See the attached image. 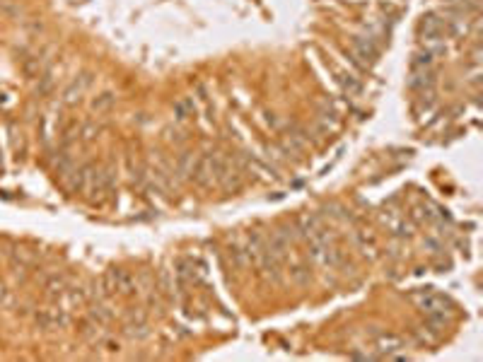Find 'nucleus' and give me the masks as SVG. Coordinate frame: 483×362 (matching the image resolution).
Masks as SVG:
<instances>
[{"label": "nucleus", "instance_id": "obj_1", "mask_svg": "<svg viewBox=\"0 0 483 362\" xmlns=\"http://www.w3.org/2000/svg\"><path fill=\"white\" fill-rule=\"evenodd\" d=\"M421 309H423V314H426L428 319H445L447 321V316L452 314L450 300H447V297H442V295H435V292H428V295L423 297Z\"/></svg>", "mask_w": 483, "mask_h": 362}, {"label": "nucleus", "instance_id": "obj_2", "mask_svg": "<svg viewBox=\"0 0 483 362\" xmlns=\"http://www.w3.org/2000/svg\"><path fill=\"white\" fill-rule=\"evenodd\" d=\"M350 46H353L355 61H358L363 68H370L375 61H377L379 48H377V44H375V39H370V37H355Z\"/></svg>", "mask_w": 483, "mask_h": 362}, {"label": "nucleus", "instance_id": "obj_3", "mask_svg": "<svg viewBox=\"0 0 483 362\" xmlns=\"http://www.w3.org/2000/svg\"><path fill=\"white\" fill-rule=\"evenodd\" d=\"M34 321H37L39 329L53 331V329H66L70 319H68V314L63 309H44L34 314Z\"/></svg>", "mask_w": 483, "mask_h": 362}, {"label": "nucleus", "instance_id": "obj_4", "mask_svg": "<svg viewBox=\"0 0 483 362\" xmlns=\"http://www.w3.org/2000/svg\"><path fill=\"white\" fill-rule=\"evenodd\" d=\"M92 85V75L90 73H82V75H75L70 82H68V87L63 90V102H66L68 106L77 104V102L82 99V95H85V90Z\"/></svg>", "mask_w": 483, "mask_h": 362}, {"label": "nucleus", "instance_id": "obj_5", "mask_svg": "<svg viewBox=\"0 0 483 362\" xmlns=\"http://www.w3.org/2000/svg\"><path fill=\"white\" fill-rule=\"evenodd\" d=\"M189 179H191L196 186H201V189H208V186L213 184L211 153H203L198 160H193V167H191V174H189Z\"/></svg>", "mask_w": 483, "mask_h": 362}, {"label": "nucleus", "instance_id": "obj_6", "mask_svg": "<svg viewBox=\"0 0 483 362\" xmlns=\"http://www.w3.org/2000/svg\"><path fill=\"white\" fill-rule=\"evenodd\" d=\"M418 32H421V37L428 39V41H440V39L445 37V22H442L437 15H426V17L421 19V24H418Z\"/></svg>", "mask_w": 483, "mask_h": 362}, {"label": "nucleus", "instance_id": "obj_7", "mask_svg": "<svg viewBox=\"0 0 483 362\" xmlns=\"http://www.w3.org/2000/svg\"><path fill=\"white\" fill-rule=\"evenodd\" d=\"M377 348H379V353H382V358H394V355H397V350H404L406 345H404V341L399 339V336L382 334L377 339Z\"/></svg>", "mask_w": 483, "mask_h": 362}, {"label": "nucleus", "instance_id": "obj_8", "mask_svg": "<svg viewBox=\"0 0 483 362\" xmlns=\"http://www.w3.org/2000/svg\"><path fill=\"white\" fill-rule=\"evenodd\" d=\"M290 280H292V285H297V287L310 285V280H312L310 266H305V263H295V266H290Z\"/></svg>", "mask_w": 483, "mask_h": 362}, {"label": "nucleus", "instance_id": "obj_9", "mask_svg": "<svg viewBox=\"0 0 483 362\" xmlns=\"http://www.w3.org/2000/svg\"><path fill=\"white\" fill-rule=\"evenodd\" d=\"M433 82H435V77H433L430 68H423V70H418L416 75L408 80V87H411V90H426V87H433Z\"/></svg>", "mask_w": 483, "mask_h": 362}, {"label": "nucleus", "instance_id": "obj_10", "mask_svg": "<svg viewBox=\"0 0 483 362\" xmlns=\"http://www.w3.org/2000/svg\"><path fill=\"white\" fill-rule=\"evenodd\" d=\"M116 104V95L114 92H102V95H97L95 99H92V111H97V114H104V111H109L111 106Z\"/></svg>", "mask_w": 483, "mask_h": 362}, {"label": "nucleus", "instance_id": "obj_11", "mask_svg": "<svg viewBox=\"0 0 483 362\" xmlns=\"http://www.w3.org/2000/svg\"><path fill=\"white\" fill-rule=\"evenodd\" d=\"M339 82H341V87H343V90L348 92V97L360 95V92H363V85H360V80H358L355 75H350V73H341V75H339Z\"/></svg>", "mask_w": 483, "mask_h": 362}, {"label": "nucleus", "instance_id": "obj_12", "mask_svg": "<svg viewBox=\"0 0 483 362\" xmlns=\"http://www.w3.org/2000/svg\"><path fill=\"white\" fill-rule=\"evenodd\" d=\"M193 111H196V106H193L191 99L174 102V116H177V121H187L189 116H193Z\"/></svg>", "mask_w": 483, "mask_h": 362}, {"label": "nucleus", "instance_id": "obj_13", "mask_svg": "<svg viewBox=\"0 0 483 362\" xmlns=\"http://www.w3.org/2000/svg\"><path fill=\"white\" fill-rule=\"evenodd\" d=\"M191 167H193V153H182L177 160V177L179 179H187L191 174Z\"/></svg>", "mask_w": 483, "mask_h": 362}, {"label": "nucleus", "instance_id": "obj_14", "mask_svg": "<svg viewBox=\"0 0 483 362\" xmlns=\"http://www.w3.org/2000/svg\"><path fill=\"white\" fill-rule=\"evenodd\" d=\"M90 319L95 321L97 326H104V324H109V321H111V312L106 309V307L97 305V307H92V312H90Z\"/></svg>", "mask_w": 483, "mask_h": 362}, {"label": "nucleus", "instance_id": "obj_15", "mask_svg": "<svg viewBox=\"0 0 483 362\" xmlns=\"http://www.w3.org/2000/svg\"><path fill=\"white\" fill-rule=\"evenodd\" d=\"M63 290H66V283H63L61 276H53L46 280V295L48 297H61Z\"/></svg>", "mask_w": 483, "mask_h": 362}, {"label": "nucleus", "instance_id": "obj_16", "mask_svg": "<svg viewBox=\"0 0 483 362\" xmlns=\"http://www.w3.org/2000/svg\"><path fill=\"white\" fill-rule=\"evenodd\" d=\"M433 66V53L426 51V53H418L416 61H413V68L416 70H423V68H430Z\"/></svg>", "mask_w": 483, "mask_h": 362}, {"label": "nucleus", "instance_id": "obj_17", "mask_svg": "<svg viewBox=\"0 0 483 362\" xmlns=\"http://www.w3.org/2000/svg\"><path fill=\"white\" fill-rule=\"evenodd\" d=\"M97 131H100V128H97L95 124H85V126H82V131H80V135H82L85 140H92V138L97 135Z\"/></svg>", "mask_w": 483, "mask_h": 362}, {"label": "nucleus", "instance_id": "obj_18", "mask_svg": "<svg viewBox=\"0 0 483 362\" xmlns=\"http://www.w3.org/2000/svg\"><path fill=\"white\" fill-rule=\"evenodd\" d=\"M8 300V290H5V285H0V305Z\"/></svg>", "mask_w": 483, "mask_h": 362}]
</instances>
